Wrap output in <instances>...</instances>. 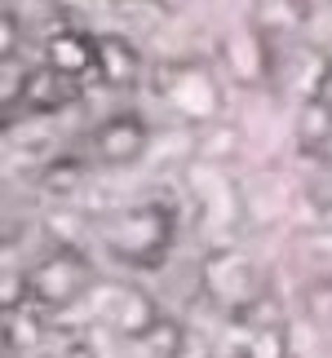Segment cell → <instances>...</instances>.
Listing matches in <instances>:
<instances>
[{"label": "cell", "mask_w": 332, "mask_h": 358, "mask_svg": "<svg viewBox=\"0 0 332 358\" xmlns=\"http://www.w3.org/2000/svg\"><path fill=\"white\" fill-rule=\"evenodd\" d=\"M146 146H151V124L137 111H111L89 133V155L98 169H129L146 155Z\"/></svg>", "instance_id": "277c9868"}, {"label": "cell", "mask_w": 332, "mask_h": 358, "mask_svg": "<svg viewBox=\"0 0 332 358\" xmlns=\"http://www.w3.org/2000/svg\"><path fill=\"white\" fill-rule=\"evenodd\" d=\"M235 142H240V129L226 120H213L200 129V159L209 164H230L235 159Z\"/></svg>", "instance_id": "30bf717a"}, {"label": "cell", "mask_w": 332, "mask_h": 358, "mask_svg": "<svg viewBox=\"0 0 332 358\" xmlns=\"http://www.w3.org/2000/svg\"><path fill=\"white\" fill-rule=\"evenodd\" d=\"M160 98L169 102L182 120L200 124V129H204V124H213V120H221V106H226V93H221L217 76L209 71V62H195V58L164 66Z\"/></svg>", "instance_id": "3957f363"}, {"label": "cell", "mask_w": 332, "mask_h": 358, "mask_svg": "<svg viewBox=\"0 0 332 358\" xmlns=\"http://www.w3.org/2000/svg\"><path fill=\"white\" fill-rule=\"evenodd\" d=\"M76 85L80 80L53 71V66H40V71H32L22 80V102H27L32 115H53V111H62V106L76 98Z\"/></svg>", "instance_id": "52a82bcc"}, {"label": "cell", "mask_w": 332, "mask_h": 358, "mask_svg": "<svg viewBox=\"0 0 332 358\" xmlns=\"http://www.w3.org/2000/svg\"><path fill=\"white\" fill-rule=\"evenodd\" d=\"M93 45H98V80L111 89H133L137 80L146 71V58L142 49L133 45L129 36H93Z\"/></svg>", "instance_id": "5b68a950"}, {"label": "cell", "mask_w": 332, "mask_h": 358, "mask_svg": "<svg viewBox=\"0 0 332 358\" xmlns=\"http://www.w3.org/2000/svg\"><path fill=\"white\" fill-rule=\"evenodd\" d=\"M22 283H27V301H36L40 310H67L93 292L98 266L80 243H53L45 257H36L27 266Z\"/></svg>", "instance_id": "7a4b0ae2"}, {"label": "cell", "mask_w": 332, "mask_h": 358, "mask_svg": "<svg viewBox=\"0 0 332 358\" xmlns=\"http://www.w3.org/2000/svg\"><path fill=\"white\" fill-rule=\"evenodd\" d=\"M98 239L106 248V257L124 261V266H137V270H155L173 252L177 213H173V203H160V199L133 203V208L106 217L98 226Z\"/></svg>", "instance_id": "6da1fadb"}, {"label": "cell", "mask_w": 332, "mask_h": 358, "mask_svg": "<svg viewBox=\"0 0 332 358\" xmlns=\"http://www.w3.org/2000/svg\"><path fill=\"white\" fill-rule=\"evenodd\" d=\"M244 358H288V327H253Z\"/></svg>", "instance_id": "8fae6325"}, {"label": "cell", "mask_w": 332, "mask_h": 358, "mask_svg": "<svg viewBox=\"0 0 332 358\" xmlns=\"http://www.w3.org/2000/svg\"><path fill=\"white\" fill-rule=\"evenodd\" d=\"M71 9H89V5H102V0H67Z\"/></svg>", "instance_id": "7c38bea8"}, {"label": "cell", "mask_w": 332, "mask_h": 358, "mask_svg": "<svg viewBox=\"0 0 332 358\" xmlns=\"http://www.w3.org/2000/svg\"><path fill=\"white\" fill-rule=\"evenodd\" d=\"M297 142L306 150H324L332 146V102L314 98L297 111Z\"/></svg>", "instance_id": "9c48e42d"}, {"label": "cell", "mask_w": 332, "mask_h": 358, "mask_svg": "<svg viewBox=\"0 0 332 358\" xmlns=\"http://www.w3.org/2000/svg\"><path fill=\"white\" fill-rule=\"evenodd\" d=\"M45 66H53V71H62L71 80L98 76V45L85 31H58L45 40Z\"/></svg>", "instance_id": "8992f818"}, {"label": "cell", "mask_w": 332, "mask_h": 358, "mask_svg": "<svg viewBox=\"0 0 332 358\" xmlns=\"http://www.w3.org/2000/svg\"><path fill=\"white\" fill-rule=\"evenodd\" d=\"M160 319H164L160 306H155L146 292H137V287H124V292L116 296V310H111L116 332H120V336H133V341H142Z\"/></svg>", "instance_id": "ba28073f"}]
</instances>
